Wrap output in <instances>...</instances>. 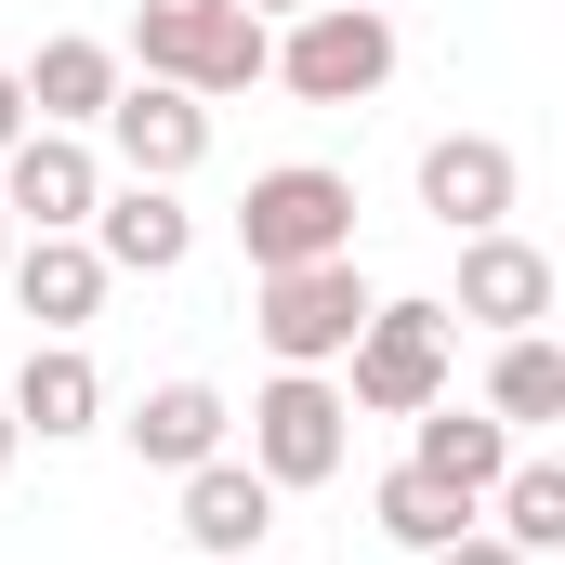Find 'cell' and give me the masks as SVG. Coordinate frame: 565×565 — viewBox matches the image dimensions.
I'll return each mask as SVG.
<instances>
[{
  "label": "cell",
  "instance_id": "11",
  "mask_svg": "<svg viewBox=\"0 0 565 565\" xmlns=\"http://www.w3.org/2000/svg\"><path fill=\"white\" fill-rule=\"evenodd\" d=\"M460 329H540L553 316V250H526L513 224H487V237H460V302H447Z\"/></svg>",
  "mask_w": 565,
  "mask_h": 565
},
{
  "label": "cell",
  "instance_id": "12",
  "mask_svg": "<svg viewBox=\"0 0 565 565\" xmlns=\"http://www.w3.org/2000/svg\"><path fill=\"white\" fill-rule=\"evenodd\" d=\"M0 277H13L26 316H40V342H79V329L106 316V250H93V237H13Z\"/></svg>",
  "mask_w": 565,
  "mask_h": 565
},
{
  "label": "cell",
  "instance_id": "4",
  "mask_svg": "<svg viewBox=\"0 0 565 565\" xmlns=\"http://www.w3.org/2000/svg\"><path fill=\"white\" fill-rule=\"evenodd\" d=\"M250 329H264V355H277V369H342V342L369 329V277H355V250L250 277Z\"/></svg>",
  "mask_w": 565,
  "mask_h": 565
},
{
  "label": "cell",
  "instance_id": "22",
  "mask_svg": "<svg viewBox=\"0 0 565 565\" xmlns=\"http://www.w3.org/2000/svg\"><path fill=\"white\" fill-rule=\"evenodd\" d=\"M26 132V79H13V66H0V145Z\"/></svg>",
  "mask_w": 565,
  "mask_h": 565
},
{
  "label": "cell",
  "instance_id": "3",
  "mask_svg": "<svg viewBox=\"0 0 565 565\" xmlns=\"http://www.w3.org/2000/svg\"><path fill=\"white\" fill-rule=\"evenodd\" d=\"M264 79H289L302 106H369V93L395 79V13H382V0H316V13H289V40H277Z\"/></svg>",
  "mask_w": 565,
  "mask_h": 565
},
{
  "label": "cell",
  "instance_id": "10",
  "mask_svg": "<svg viewBox=\"0 0 565 565\" xmlns=\"http://www.w3.org/2000/svg\"><path fill=\"white\" fill-rule=\"evenodd\" d=\"M79 237L106 250V277H184V250H198V211H184L171 184H132V171H119V184L93 198V224H79Z\"/></svg>",
  "mask_w": 565,
  "mask_h": 565
},
{
  "label": "cell",
  "instance_id": "21",
  "mask_svg": "<svg viewBox=\"0 0 565 565\" xmlns=\"http://www.w3.org/2000/svg\"><path fill=\"white\" fill-rule=\"evenodd\" d=\"M422 565H526V553H513V540H500V526H460V540H434Z\"/></svg>",
  "mask_w": 565,
  "mask_h": 565
},
{
  "label": "cell",
  "instance_id": "14",
  "mask_svg": "<svg viewBox=\"0 0 565 565\" xmlns=\"http://www.w3.org/2000/svg\"><path fill=\"white\" fill-rule=\"evenodd\" d=\"M264 526H277V487L250 460H198L184 473V540H198V565H237Z\"/></svg>",
  "mask_w": 565,
  "mask_h": 565
},
{
  "label": "cell",
  "instance_id": "17",
  "mask_svg": "<svg viewBox=\"0 0 565 565\" xmlns=\"http://www.w3.org/2000/svg\"><path fill=\"white\" fill-rule=\"evenodd\" d=\"M408 473L460 487V500H487V487L513 473V434L487 422V408H447V395H434V408H422V434H408Z\"/></svg>",
  "mask_w": 565,
  "mask_h": 565
},
{
  "label": "cell",
  "instance_id": "18",
  "mask_svg": "<svg viewBox=\"0 0 565 565\" xmlns=\"http://www.w3.org/2000/svg\"><path fill=\"white\" fill-rule=\"evenodd\" d=\"M487 422H500V434L565 422V342H540V329H513V342H500V369H487Z\"/></svg>",
  "mask_w": 565,
  "mask_h": 565
},
{
  "label": "cell",
  "instance_id": "5",
  "mask_svg": "<svg viewBox=\"0 0 565 565\" xmlns=\"http://www.w3.org/2000/svg\"><path fill=\"white\" fill-rule=\"evenodd\" d=\"M342 460H355V408H342V382H329V369H277V382L250 395V473L289 500V487H329Z\"/></svg>",
  "mask_w": 565,
  "mask_h": 565
},
{
  "label": "cell",
  "instance_id": "16",
  "mask_svg": "<svg viewBox=\"0 0 565 565\" xmlns=\"http://www.w3.org/2000/svg\"><path fill=\"white\" fill-rule=\"evenodd\" d=\"M13 79H26V119H40V132H93L106 93H119V53H106V40H40Z\"/></svg>",
  "mask_w": 565,
  "mask_h": 565
},
{
  "label": "cell",
  "instance_id": "25",
  "mask_svg": "<svg viewBox=\"0 0 565 565\" xmlns=\"http://www.w3.org/2000/svg\"><path fill=\"white\" fill-rule=\"evenodd\" d=\"M0 264H13V224H0Z\"/></svg>",
  "mask_w": 565,
  "mask_h": 565
},
{
  "label": "cell",
  "instance_id": "8",
  "mask_svg": "<svg viewBox=\"0 0 565 565\" xmlns=\"http://www.w3.org/2000/svg\"><path fill=\"white\" fill-rule=\"evenodd\" d=\"M93 132H106V158H119L132 184H184V171L211 158V106H198V93H171V79H119Z\"/></svg>",
  "mask_w": 565,
  "mask_h": 565
},
{
  "label": "cell",
  "instance_id": "23",
  "mask_svg": "<svg viewBox=\"0 0 565 565\" xmlns=\"http://www.w3.org/2000/svg\"><path fill=\"white\" fill-rule=\"evenodd\" d=\"M237 13H250V26H289V13H316V0H237Z\"/></svg>",
  "mask_w": 565,
  "mask_h": 565
},
{
  "label": "cell",
  "instance_id": "19",
  "mask_svg": "<svg viewBox=\"0 0 565 565\" xmlns=\"http://www.w3.org/2000/svg\"><path fill=\"white\" fill-rule=\"evenodd\" d=\"M369 513H382V540H395V553H434V540H460V526H473V500H460V487H434V473H408V460L382 473V500H369Z\"/></svg>",
  "mask_w": 565,
  "mask_h": 565
},
{
  "label": "cell",
  "instance_id": "2",
  "mask_svg": "<svg viewBox=\"0 0 565 565\" xmlns=\"http://www.w3.org/2000/svg\"><path fill=\"white\" fill-rule=\"evenodd\" d=\"M447 342H460V316L447 302H369V329L342 342V408H369V422H422L434 395H447Z\"/></svg>",
  "mask_w": 565,
  "mask_h": 565
},
{
  "label": "cell",
  "instance_id": "15",
  "mask_svg": "<svg viewBox=\"0 0 565 565\" xmlns=\"http://www.w3.org/2000/svg\"><path fill=\"white\" fill-rule=\"evenodd\" d=\"M224 422H237V408H224L211 382H158V395H145L119 434H132L145 473H198V460H224Z\"/></svg>",
  "mask_w": 565,
  "mask_h": 565
},
{
  "label": "cell",
  "instance_id": "9",
  "mask_svg": "<svg viewBox=\"0 0 565 565\" xmlns=\"http://www.w3.org/2000/svg\"><path fill=\"white\" fill-rule=\"evenodd\" d=\"M513 198H526V158L500 132H434L422 145V211L447 237H487V224H513Z\"/></svg>",
  "mask_w": 565,
  "mask_h": 565
},
{
  "label": "cell",
  "instance_id": "1",
  "mask_svg": "<svg viewBox=\"0 0 565 565\" xmlns=\"http://www.w3.org/2000/svg\"><path fill=\"white\" fill-rule=\"evenodd\" d=\"M132 53H145V79L224 106V93H250V79L277 66V26H250L237 0H145V13H132Z\"/></svg>",
  "mask_w": 565,
  "mask_h": 565
},
{
  "label": "cell",
  "instance_id": "6",
  "mask_svg": "<svg viewBox=\"0 0 565 565\" xmlns=\"http://www.w3.org/2000/svg\"><path fill=\"white\" fill-rule=\"evenodd\" d=\"M237 250H250V277L355 250V184H342V171H316V158H289V171H250V198H237Z\"/></svg>",
  "mask_w": 565,
  "mask_h": 565
},
{
  "label": "cell",
  "instance_id": "7",
  "mask_svg": "<svg viewBox=\"0 0 565 565\" xmlns=\"http://www.w3.org/2000/svg\"><path fill=\"white\" fill-rule=\"evenodd\" d=\"M93 198H106L93 132H40V119H26V132L0 145V224H13V237H79Z\"/></svg>",
  "mask_w": 565,
  "mask_h": 565
},
{
  "label": "cell",
  "instance_id": "20",
  "mask_svg": "<svg viewBox=\"0 0 565 565\" xmlns=\"http://www.w3.org/2000/svg\"><path fill=\"white\" fill-rule=\"evenodd\" d=\"M487 500H500V540H513L526 565H540V553L565 540V460H513V473H500Z\"/></svg>",
  "mask_w": 565,
  "mask_h": 565
},
{
  "label": "cell",
  "instance_id": "13",
  "mask_svg": "<svg viewBox=\"0 0 565 565\" xmlns=\"http://www.w3.org/2000/svg\"><path fill=\"white\" fill-rule=\"evenodd\" d=\"M13 434H40V447H66V434L106 422V382H93V355L79 342H26V369H13Z\"/></svg>",
  "mask_w": 565,
  "mask_h": 565
},
{
  "label": "cell",
  "instance_id": "24",
  "mask_svg": "<svg viewBox=\"0 0 565 565\" xmlns=\"http://www.w3.org/2000/svg\"><path fill=\"white\" fill-rule=\"evenodd\" d=\"M13 447H26V434H13V408H0V473H13Z\"/></svg>",
  "mask_w": 565,
  "mask_h": 565
}]
</instances>
